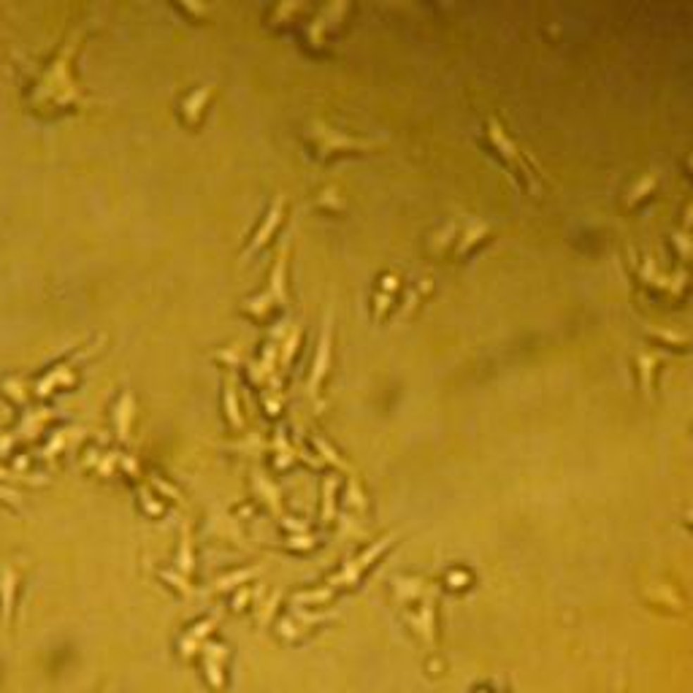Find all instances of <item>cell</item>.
<instances>
[{"mask_svg":"<svg viewBox=\"0 0 693 693\" xmlns=\"http://www.w3.org/2000/svg\"><path fill=\"white\" fill-rule=\"evenodd\" d=\"M133 412H136V399L133 390L125 387L120 399L114 404V425H117V436L120 442H130V425H133Z\"/></svg>","mask_w":693,"mask_h":693,"instance_id":"cell-10","label":"cell"},{"mask_svg":"<svg viewBox=\"0 0 693 693\" xmlns=\"http://www.w3.org/2000/svg\"><path fill=\"white\" fill-rule=\"evenodd\" d=\"M618 693H620V691H618Z\"/></svg>","mask_w":693,"mask_h":693,"instance_id":"cell-28","label":"cell"},{"mask_svg":"<svg viewBox=\"0 0 693 693\" xmlns=\"http://www.w3.org/2000/svg\"><path fill=\"white\" fill-rule=\"evenodd\" d=\"M282 217H285V195H277V198L268 204L266 214L260 217V225L252 230V236H249L246 246L242 249V260L252 258L255 252H260V249L268 244V239L274 236V230H277L279 223H282Z\"/></svg>","mask_w":693,"mask_h":693,"instance_id":"cell-7","label":"cell"},{"mask_svg":"<svg viewBox=\"0 0 693 693\" xmlns=\"http://www.w3.org/2000/svg\"><path fill=\"white\" fill-rule=\"evenodd\" d=\"M314 206L328 208V211H342V208H344V201H342V195H339L336 187H325V190H320L314 195Z\"/></svg>","mask_w":693,"mask_h":693,"instance_id":"cell-17","label":"cell"},{"mask_svg":"<svg viewBox=\"0 0 693 693\" xmlns=\"http://www.w3.org/2000/svg\"><path fill=\"white\" fill-rule=\"evenodd\" d=\"M17 582L19 574L11 566H0V612H3V620L8 623L11 615H14V601H17Z\"/></svg>","mask_w":693,"mask_h":693,"instance_id":"cell-12","label":"cell"},{"mask_svg":"<svg viewBox=\"0 0 693 693\" xmlns=\"http://www.w3.org/2000/svg\"><path fill=\"white\" fill-rule=\"evenodd\" d=\"M346 14V3L344 0H333V3H325L314 11V17L309 22L301 25V38L309 49H323L328 44V38L342 25V19Z\"/></svg>","mask_w":693,"mask_h":693,"instance_id":"cell-3","label":"cell"},{"mask_svg":"<svg viewBox=\"0 0 693 693\" xmlns=\"http://www.w3.org/2000/svg\"><path fill=\"white\" fill-rule=\"evenodd\" d=\"M89 27H92V19H85V22L73 25L68 35L63 38L60 49L44 63L22 60L25 104L30 106L33 111L54 114V111H68V108H79V106L89 104V95L70 73V60H73V54L79 52V46H82Z\"/></svg>","mask_w":693,"mask_h":693,"instance_id":"cell-1","label":"cell"},{"mask_svg":"<svg viewBox=\"0 0 693 693\" xmlns=\"http://www.w3.org/2000/svg\"><path fill=\"white\" fill-rule=\"evenodd\" d=\"M211 92H214V85H198L179 98V120L185 122L187 127H201V122L206 117V106Z\"/></svg>","mask_w":693,"mask_h":693,"instance_id":"cell-8","label":"cell"},{"mask_svg":"<svg viewBox=\"0 0 693 693\" xmlns=\"http://www.w3.org/2000/svg\"><path fill=\"white\" fill-rule=\"evenodd\" d=\"M225 658H227V650L223 644H214V642L204 644V666H206L208 682L217 691H223V685H225V677H223V661Z\"/></svg>","mask_w":693,"mask_h":693,"instance_id":"cell-11","label":"cell"},{"mask_svg":"<svg viewBox=\"0 0 693 693\" xmlns=\"http://www.w3.org/2000/svg\"><path fill=\"white\" fill-rule=\"evenodd\" d=\"M393 298L396 295H390V293H382V290H377V293L371 295V314H374V320L377 317H382L385 314V309L393 304Z\"/></svg>","mask_w":693,"mask_h":693,"instance_id":"cell-20","label":"cell"},{"mask_svg":"<svg viewBox=\"0 0 693 693\" xmlns=\"http://www.w3.org/2000/svg\"><path fill=\"white\" fill-rule=\"evenodd\" d=\"M152 482H155V487L160 490V493H166V496H171V499H179V490L168 482V480H163V477H157V474H152Z\"/></svg>","mask_w":693,"mask_h":693,"instance_id":"cell-25","label":"cell"},{"mask_svg":"<svg viewBox=\"0 0 693 693\" xmlns=\"http://www.w3.org/2000/svg\"><path fill=\"white\" fill-rule=\"evenodd\" d=\"M274 450H277V466H287L290 461H293V447L287 444V433H285V425H279L277 428V439H274Z\"/></svg>","mask_w":693,"mask_h":693,"instance_id":"cell-18","label":"cell"},{"mask_svg":"<svg viewBox=\"0 0 693 693\" xmlns=\"http://www.w3.org/2000/svg\"><path fill=\"white\" fill-rule=\"evenodd\" d=\"M141 501L146 506V512H152V515H160V512H163V504L155 501V496L149 493V487H141Z\"/></svg>","mask_w":693,"mask_h":693,"instance_id":"cell-24","label":"cell"},{"mask_svg":"<svg viewBox=\"0 0 693 693\" xmlns=\"http://www.w3.org/2000/svg\"><path fill=\"white\" fill-rule=\"evenodd\" d=\"M393 544V534H387V537H382L380 542H374L371 547H366L363 553L361 555H355V558H349L346 561L344 566H342V572L339 574H333L328 580V588L333 590V588H342V585H346V588H352V585H358L361 582V574L371 566V561H377L387 547Z\"/></svg>","mask_w":693,"mask_h":693,"instance_id":"cell-5","label":"cell"},{"mask_svg":"<svg viewBox=\"0 0 693 693\" xmlns=\"http://www.w3.org/2000/svg\"><path fill=\"white\" fill-rule=\"evenodd\" d=\"M95 352V344L89 346H82L79 352H70L65 361H60V363H54L49 371H44L38 380H35V393L44 399V396H49L57 385H70L73 382V371H76V366L85 361L87 355H92Z\"/></svg>","mask_w":693,"mask_h":693,"instance_id":"cell-6","label":"cell"},{"mask_svg":"<svg viewBox=\"0 0 693 693\" xmlns=\"http://www.w3.org/2000/svg\"><path fill=\"white\" fill-rule=\"evenodd\" d=\"M290 542H295L298 547H312V542H314V539H312V537H295V539H290Z\"/></svg>","mask_w":693,"mask_h":693,"instance_id":"cell-27","label":"cell"},{"mask_svg":"<svg viewBox=\"0 0 693 693\" xmlns=\"http://www.w3.org/2000/svg\"><path fill=\"white\" fill-rule=\"evenodd\" d=\"M223 404H225V417L230 423V428L242 431L244 428V415L242 406H239V393H236V380H233V371L225 374V382H223Z\"/></svg>","mask_w":693,"mask_h":693,"instance_id":"cell-13","label":"cell"},{"mask_svg":"<svg viewBox=\"0 0 693 693\" xmlns=\"http://www.w3.org/2000/svg\"><path fill=\"white\" fill-rule=\"evenodd\" d=\"M192 569H195V555H192L190 523H182V542H179V555H176V572L192 574Z\"/></svg>","mask_w":693,"mask_h":693,"instance_id":"cell-15","label":"cell"},{"mask_svg":"<svg viewBox=\"0 0 693 693\" xmlns=\"http://www.w3.org/2000/svg\"><path fill=\"white\" fill-rule=\"evenodd\" d=\"M330 518H333V477H328L323 485V520L328 523Z\"/></svg>","mask_w":693,"mask_h":693,"instance_id":"cell-22","label":"cell"},{"mask_svg":"<svg viewBox=\"0 0 693 693\" xmlns=\"http://www.w3.org/2000/svg\"><path fill=\"white\" fill-rule=\"evenodd\" d=\"M304 144L317 163H328L336 155H346V152H368L380 146L382 141L374 136H352L342 127L330 125L328 120L314 117L304 125Z\"/></svg>","mask_w":693,"mask_h":693,"instance_id":"cell-2","label":"cell"},{"mask_svg":"<svg viewBox=\"0 0 693 693\" xmlns=\"http://www.w3.org/2000/svg\"><path fill=\"white\" fill-rule=\"evenodd\" d=\"M0 499L6 504H11V506H22V496H19L17 490H8V487H0Z\"/></svg>","mask_w":693,"mask_h":693,"instance_id":"cell-26","label":"cell"},{"mask_svg":"<svg viewBox=\"0 0 693 693\" xmlns=\"http://www.w3.org/2000/svg\"><path fill=\"white\" fill-rule=\"evenodd\" d=\"M252 485H255V493H258V499H263V501L271 504V509H274V512H279V509H282V506H279L277 487H274L271 482H268V480H266V474H263V471H252Z\"/></svg>","mask_w":693,"mask_h":693,"instance_id":"cell-16","label":"cell"},{"mask_svg":"<svg viewBox=\"0 0 693 693\" xmlns=\"http://www.w3.org/2000/svg\"><path fill=\"white\" fill-rule=\"evenodd\" d=\"M330 346H333V328H330V312H328L325 314V323H323V330H320V339H317L312 368H309V382H306V390H309V396H312V401L317 406L323 404V385H325V377H328V368H330Z\"/></svg>","mask_w":693,"mask_h":693,"instance_id":"cell-4","label":"cell"},{"mask_svg":"<svg viewBox=\"0 0 693 693\" xmlns=\"http://www.w3.org/2000/svg\"><path fill=\"white\" fill-rule=\"evenodd\" d=\"M217 620H220V615L214 612V615H208V618H204V620H198V623L192 625L190 631L185 634L182 644H179V647H182V656H192V653H195V647H198L201 642L206 639L208 631H211V628L217 625Z\"/></svg>","mask_w":693,"mask_h":693,"instance_id":"cell-14","label":"cell"},{"mask_svg":"<svg viewBox=\"0 0 693 693\" xmlns=\"http://www.w3.org/2000/svg\"><path fill=\"white\" fill-rule=\"evenodd\" d=\"M290 236H293V230L285 236V242L279 246L277 263L268 274V287H266V293L274 295V301L282 309H287V246H290Z\"/></svg>","mask_w":693,"mask_h":693,"instance_id":"cell-9","label":"cell"},{"mask_svg":"<svg viewBox=\"0 0 693 693\" xmlns=\"http://www.w3.org/2000/svg\"><path fill=\"white\" fill-rule=\"evenodd\" d=\"M260 569H242V572H233V574H225V577H220L217 582H214V588L217 590H230V588H236L239 582H246L249 577H255Z\"/></svg>","mask_w":693,"mask_h":693,"instance_id":"cell-19","label":"cell"},{"mask_svg":"<svg viewBox=\"0 0 693 693\" xmlns=\"http://www.w3.org/2000/svg\"><path fill=\"white\" fill-rule=\"evenodd\" d=\"M298 342H301V328H295L287 339H285V346H282V366H287L293 361L295 349H298Z\"/></svg>","mask_w":693,"mask_h":693,"instance_id":"cell-21","label":"cell"},{"mask_svg":"<svg viewBox=\"0 0 693 693\" xmlns=\"http://www.w3.org/2000/svg\"><path fill=\"white\" fill-rule=\"evenodd\" d=\"M160 577H163V580H168L173 588H179L182 593H190V582H187V577H185L182 572H173V569H163V572H160Z\"/></svg>","mask_w":693,"mask_h":693,"instance_id":"cell-23","label":"cell"}]
</instances>
